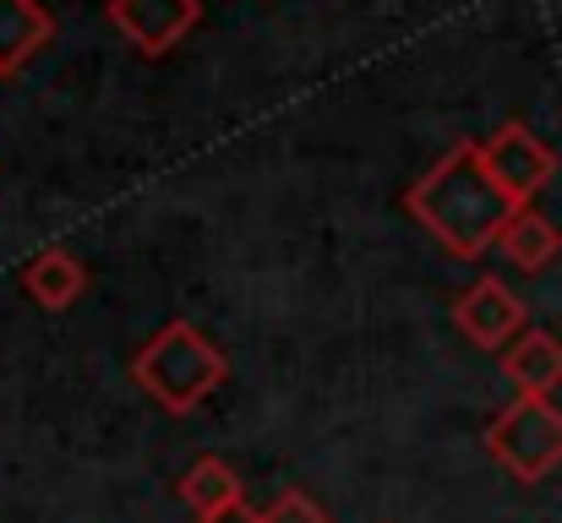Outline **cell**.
Masks as SVG:
<instances>
[{
  "mask_svg": "<svg viewBox=\"0 0 562 523\" xmlns=\"http://www.w3.org/2000/svg\"><path fill=\"white\" fill-rule=\"evenodd\" d=\"M409 218H420V229L448 246L453 257H481L503 240L508 218L519 213V202L492 180L486 159H481V143L475 137H459L431 170L420 174L404 196Z\"/></svg>",
  "mask_w": 562,
  "mask_h": 523,
  "instance_id": "1",
  "label": "cell"
},
{
  "mask_svg": "<svg viewBox=\"0 0 562 523\" xmlns=\"http://www.w3.org/2000/svg\"><path fill=\"white\" fill-rule=\"evenodd\" d=\"M229 376L224 349L213 344L196 322H165L132 360V382L170 414H191L196 403H207V393H218Z\"/></svg>",
  "mask_w": 562,
  "mask_h": 523,
  "instance_id": "2",
  "label": "cell"
},
{
  "mask_svg": "<svg viewBox=\"0 0 562 523\" xmlns=\"http://www.w3.org/2000/svg\"><path fill=\"white\" fill-rule=\"evenodd\" d=\"M486 453L525 486L547 480L562 464V409L541 393H519L492 425H486Z\"/></svg>",
  "mask_w": 562,
  "mask_h": 523,
  "instance_id": "3",
  "label": "cell"
},
{
  "mask_svg": "<svg viewBox=\"0 0 562 523\" xmlns=\"http://www.w3.org/2000/svg\"><path fill=\"white\" fill-rule=\"evenodd\" d=\"M481 159H486L492 180H497L519 207H530V202L552 185V174H558V154H552L525 121L497 126V132L481 143Z\"/></svg>",
  "mask_w": 562,
  "mask_h": 523,
  "instance_id": "4",
  "label": "cell"
},
{
  "mask_svg": "<svg viewBox=\"0 0 562 523\" xmlns=\"http://www.w3.org/2000/svg\"><path fill=\"white\" fill-rule=\"evenodd\" d=\"M453 328L470 339L475 349H503L525 333V300L503 284V278H475L459 300H453Z\"/></svg>",
  "mask_w": 562,
  "mask_h": 523,
  "instance_id": "5",
  "label": "cell"
},
{
  "mask_svg": "<svg viewBox=\"0 0 562 523\" xmlns=\"http://www.w3.org/2000/svg\"><path fill=\"white\" fill-rule=\"evenodd\" d=\"M196 22L202 0H110V27L143 55H170Z\"/></svg>",
  "mask_w": 562,
  "mask_h": 523,
  "instance_id": "6",
  "label": "cell"
},
{
  "mask_svg": "<svg viewBox=\"0 0 562 523\" xmlns=\"http://www.w3.org/2000/svg\"><path fill=\"white\" fill-rule=\"evenodd\" d=\"M55 38V16L44 0H0V77L27 71V60Z\"/></svg>",
  "mask_w": 562,
  "mask_h": 523,
  "instance_id": "7",
  "label": "cell"
},
{
  "mask_svg": "<svg viewBox=\"0 0 562 523\" xmlns=\"http://www.w3.org/2000/svg\"><path fill=\"white\" fill-rule=\"evenodd\" d=\"M22 289L44 306V311H66L82 289H88V268L66 251V246H44L22 262Z\"/></svg>",
  "mask_w": 562,
  "mask_h": 523,
  "instance_id": "8",
  "label": "cell"
},
{
  "mask_svg": "<svg viewBox=\"0 0 562 523\" xmlns=\"http://www.w3.org/2000/svg\"><path fill=\"white\" fill-rule=\"evenodd\" d=\"M503 376L519 387V393H552L562 382V339L547 328H525L514 344L503 349Z\"/></svg>",
  "mask_w": 562,
  "mask_h": 523,
  "instance_id": "9",
  "label": "cell"
},
{
  "mask_svg": "<svg viewBox=\"0 0 562 523\" xmlns=\"http://www.w3.org/2000/svg\"><path fill=\"white\" fill-rule=\"evenodd\" d=\"M503 257L514 262V268H525V273H541V268H552L562 251V229L541 213V207H519L514 218H508V229H503Z\"/></svg>",
  "mask_w": 562,
  "mask_h": 523,
  "instance_id": "10",
  "label": "cell"
},
{
  "mask_svg": "<svg viewBox=\"0 0 562 523\" xmlns=\"http://www.w3.org/2000/svg\"><path fill=\"white\" fill-rule=\"evenodd\" d=\"M176 491H181V502H187L196 519H213V513H224V508H240V502H246L240 475H235L224 458H213V453H202V458L191 464L187 480H181Z\"/></svg>",
  "mask_w": 562,
  "mask_h": 523,
  "instance_id": "11",
  "label": "cell"
},
{
  "mask_svg": "<svg viewBox=\"0 0 562 523\" xmlns=\"http://www.w3.org/2000/svg\"><path fill=\"white\" fill-rule=\"evenodd\" d=\"M262 523H334V519H328L306 491H295V486H290V491H279V497L262 508Z\"/></svg>",
  "mask_w": 562,
  "mask_h": 523,
  "instance_id": "12",
  "label": "cell"
},
{
  "mask_svg": "<svg viewBox=\"0 0 562 523\" xmlns=\"http://www.w3.org/2000/svg\"><path fill=\"white\" fill-rule=\"evenodd\" d=\"M196 523H262V513L240 502V508H224V513H213V519H196Z\"/></svg>",
  "mask_w": 562,
  "mask_h": 523,
  "instance_id": "13",
  "label": "cell"
}]
</instances>
